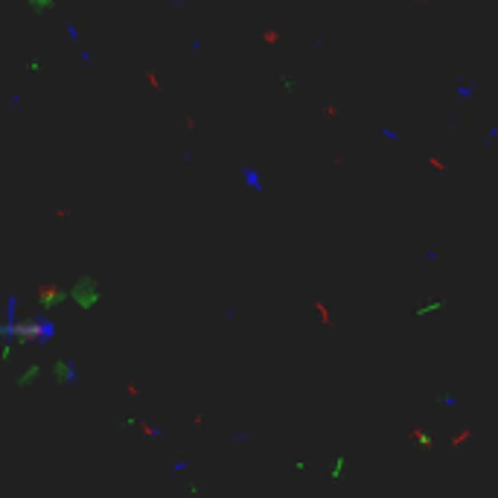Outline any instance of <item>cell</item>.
<instances>
[{"instance_id":"obj_1","label":"cell","mask_w":498,"mask_h":498,"mask_svg":"<svg viewBox=\"0 0 498 498\" xmlns=\"http://www.w3.org/2000/svg\"><path fill=\"white\" fill-rule=\"evenodd\" d=\"M70 300H73L76 306H82V309L96 306V300H99V285H96L94 277H82V280L76 283V285L70 288Z\"/></svg>"},{"instance_id":"obj_2","label":"cell","mask_w":498,"mask_h":498,"mask_svg":"<svg viewBox=\"0 0 498 498\" xmlns=\"http://www.w3.org/2000/svg\"><path fill=\"white\" fill-rule=\"evenodd\" d=\"M53 376L64 388H79L82 385V370H79V364L73 358H59L56 367H53Z\"/></svg>"},{"instance_id":"obj_3","label":"cell","mask_w":498,"mask_h":498,"mask_svg":"<svg viewBox=\"0 0 498 498\" xmlns=\"http://www.w3.org/2000/svg\"><path fill=\"white\" fill-rule=\"evenodd\" d=\"M35 376H41V367H38V364H32L30 370H27V373L18 379V385H21V388H30V382L35 379Z\"/></svg>"},{"instance_id":"obj_4","label":"cell","mask_w":498,"mask_h":498,"mask_svg":"<svg viewBox=\"0 0 498 498\" xmlns=\"http://www.w3.org/2000/svg\"><path fill=\"white\" fill-rule=\"evenodd\" d=\"M189 466H192V461H189V458H178V461L172 463V475H181V472H187Z\"/></svg>"}]
</instances>
